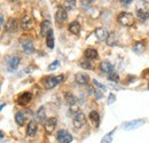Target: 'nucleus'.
I'll list each match as a JSON object with an SVG mask.
<instances>
[{
    "label": "nucleus",
    "mask_w": 149,
    "mask_h": 143,
    "mask_svg": "<svg viewBox=\"0 0 149 143\" xmlns=\"http://www.w3.org/2000/svg\"><path fill=\"white\" fill-rule=\"evenodd\" d=\"M135 13L136 16L141 21H146L149 18V1L146 0H140L135 5Z\"/></svg>",
    "instance_id": "f257e3e1"
},
{
    "label": "nucleus",
    "mask_w": 149,
    "mask_h": 143,
    "mask_svg": "<svg viewBox=\"0 0 149 143\" xmlns=\"http://www.w3.org/2000/svg\"><path fill=\"white\" fill-rule=\"evenodd\" d=\"M90 119H91L96 126H99V123H100V116H99L97 111H91V112H90Z\"/></svg>",
    "instance_id": "c85d7f7f"
},
{
    "label": "nucleus",
    "mask_w": 149,
    "mask_h": 143,
    "mask_svg": "<svg viewBox=\"0 0 149 143\" xmlns=\"http://www.w3.org/2000/svg\"><path fill=\"white\" fill-rule=\"evenodd\" d=\"M26 120H28V118H26L24 112H17L15 115V121H16V124L19 126H24V124L26 123Z\"/></svg>",
    "instance_id": "412c9836"
},
{
    "label": "nucleus",
    "mask_w": 149,
    "mask_h": 143,
    "mask_svg": "<svg viewBox=\"0 0 149 143\" xmlns=\"http://www.w3.org/2000/svg\"><path fill=\"white\" fill-rule=\"evenodd\" d=\"M145 124H146V120H143V119H134V120H131L127 123H124L123 127L125 131H132V129L139 128L140 126L145 125Z\"/></svg>",
    "instance_id": "6e6552de"
},
{
    "label": "nucleus",
    "mask_w": 149,
    "mask_h": 143,
    "mask_svg": "<svg viewBox=\"0 0 149 143\" xmlns=\"http://www.w3.org/2000/svg\"><path fill=\"white\" fill-rule=\"evenodd\" d=\"M110 87L113 88V90H123V87H118V86H116V85H110Z\"/></svg>",
    "instance_id": "e433bc0d"
},
{
    "label": "nucleus",
    "mask_w": 149,
    "mask_h": 143,
    "mask_svg": "<svg viewBox=\"0 0 149 143\" xmlns=\"http://www.w3.org/2000/svg\"><path fill=\"white\" fill-rule=\"evenodd\" d=\"M148 90H149V85H148Z\"/></svg>",
    "instance_id": "a19ab883"
},
{
    "label": "nucleus",
    "mask_w": 149,
    "mask_h": 143,
    "mask_svg": "<svg viewBox=\"0 0 149 143\" xmlns=\"http://www.w3.org/2000/svg\"><path fill=\"white\" fill-rule=\"evenodd\" d=\"M46 44H47V47L48 48H54V36H53V31H51L47 37H46Z\"/></svg>",
    "instance_id": "a878e982"
},
{
    "label": "nucleus",
    "mask_w": 149,
    "mask_h": 143,
    "mask_svg": "<svg viewBox=\"0 0 149 143\" xmlns=\"http://www.w3.org/2000/svg\"><path fill=\"white\" fill-rule=\"evenodd\" d=\"M100 70L103 72V73H110L113 71V67L110 62L108 61H102L100 63Z\"/></svg>",
    "instance_id": "f3484780"
},
{
    "label": "nucleus",
    "mask_w": 149,
    "mask_h": 143,
    "mask_svg": "<svg viewBox=\"0 0 149 143\" xmlns=\"http://www.w3.org/2000/svg\"><path fill=\"white\" fill-rule=\"evenodd\" d=\"M80 24H79V22L78 21H74V22H71L70 24H69V26H68V30H69V32H71L72 35H78L79 32H80Z\"/></svg>",
    "instance_id": "6ab92c4d"
},
{
    "label": "nucleus",
    "mask_w": 149,
    "mask_h": 143,
    "mask_svg": "<svg viewBox=\"0 0 149 143\" xmlns=\"http://www.w3.org/2000/svg\"><path fill=\"white\" fill-rule=\"evenodd\" d=\"M94 95H95V97H96L97 100H100V99H102V97H103V94L101 93V90H99L94 92Z\"/></svg>",
    "instance_id": "c9c22d12"
},
{
    "label": "nucleus",
    "mask_w": 149,
    "mask_h": 143,
    "mask_svg": "<svg viewBox=\"0 0 149 143\" xmlns=\"http://www.w3.org/2000/svg\"><path fill=\"white\" fill-rule=\"evenodd\" d=\"M132 0H120V2L122 3H130Z\"/></svg>",
    "instance_id": "4c0bfd02"
},
{
    "label": "nucleus",
    "mask_w": 149,
    "mask_h": 143,
    "mask_svg": "<svg viewBox=\"0 0 149 143\" xmlns=\"http://www.w3.org/2000/svg\"><path fill=\"white\" fill-rule=\"evenodd\" d=\"M0 18H1L0 21H1V25H2V24H3V15H2V14H1V16H0Z\"/></svg>",
    "instance_id": "58836bf2"
},
{
    "label": "nucleus",
    "mask_w": 149,
    "mask_h": 143,
    "mask_svg": "<svg viewBox=\"0 0 149 143\" xmlns=\"http://www.w3.org/2000/svg\"><path fill=\"white\" fill-rule=\"evenodd\" d=\"M145 48H146V46H145V42H143V41H138V42H135V44H134L133 51H134L135 53L141 54L142 52H143V51H145Z\"/></svg>",
    "instance_id": "5701e85b"
},
{
    "label": "nucleus",
    "mask_w": 149,
    "mask_h": 143,
    "mask_svg": "<svg viewBox=\"0 0 149 143\" xmlns=\"http://www.w3.org/2000/svg\"><path fill=\"white\" fill-rule=\"evenodd\" d=\"M56 140L58 143H70L72 141V135L65 129H60L56 134Z\"/></svg>",
    "instance_id": "20e7f679"
},
{
    "label": "nucleus",
    "mask_w": 149,
    "mask_h": 143,
    "mask_svg": "<svg viewBox=\"0 0 149 143\" xmlns=\"http://www.w3.org/2000/svg\"><path fill=\"white\" fill-rule=\"evenodd\" d=\"M56 124H57V119H56L55 117H52V118L46 119V121L44 123L46 132H47V133H52V132L55 129Z\"/></svg>",
    "instance_id": "4468645a"
},
{
    "label": "nucleus",
    "mask_w": 149,
    "mask_h": 143,
    "mask_svg": "<svg viewBox=\"0 0 149 143\" xmlns=\"http://www.w3.org/2000/svg\"><path fill=\"white\" fill-rule=\"evenodd\" d=\"M74 5H76V1L74 0H68V1H65V3H64V6H65V9H68V10H72L74 8Z\"/></svg>",
    "instance_id": "7c9ffc66"
},
{
    "label": "nucleus",
    "mask_w": 149,
    "mask_h": 143,
    "mask_svg": "<svg viewBox=\"0 0 149 143\" xmlns=\"http://www.w3.org/2000/svg\"><path fill=\"white\" fill-rule=\"evenodd\" d=\"M37 119L40 123H45L46 121V115H45V108L40 107L37 111Z\"/></svg>",
    "instance_id": "393cba45"
},
{
    "label": "nucleus",
    "mask_w": 149,
    "mask_h": 143,
    "mask_svg": "<svg viewBox=\"0 0 149 143\" xmlns=\"http://www.w3.org/2000/svg\"><path fill=\"white\" fill-rule=\"evenodd\" d=\"M108 79H109L110 81H113V83H118V81H119V77H118V74L115 71L110 72V73L108 74Z\"/></svg>",
    "instance_id": "c756f323"
},
{
    "label": "nucleus",
    "mask_w": 149,
    "mask_h": 143,
    "mask_svg": "<svg viewBox=\"0 0 149 143\" xmlns=\"http://www.w3.org/2000/svg\"><path fill=\"white\" fill-rule=\"evenodd\" d=\"M19 65V57L17 56H9L7 58V70L9 72H15Z\"/></svg>",
    "instance_id": "0eeeda50"
},
{
    "label": "nucleus",
    "mask_w": 149,
    "mask_h": 143,
    "mask_svg": "<svg viewBox=\"0 0 149 143\" xmlns=\"http://www.w3.org/2000/svg\"><path fill=\"white\" fill-rule=\"evenodd\" d=\"M115 101H116V96H115L113 94H110V95H109V97H108V102H107V103L110 106V104H112Z\"/></svg>",
    "instance_id": "f704fd0d"
},
{
    "label": "nucleus",
    "mask_w": 149,
    "mask_h": 143,
    "mask_svg": "<svg viewBox=\"0 0 149 143\" xmlns=\"http://www.w3.org/2000/svg\"><path fill=\"white\" fill-rule=\"evenodd\" d=\"M93 84H94V86H95L96 88H100V90H107V87H106L104 85L100 84V83H99L97 80H95V79L93 80Z\"/></svg>",
    "instance_id": "473e14b6"
},
{
    "label": "nucleus",
    "mask_w": 149,
    "mask_h": 143,
    "mask_svg": "<svg viewBox=\"0 0 149 143\" xmlns=\"http://www.w3.org/2000/svg\"><path fill=\"white\" fill-rule=\"evenodd\" d=\"M21 45L22 48L24 51V53L30 55L35 52V46H33V41L31 39H22L21 40Z\"/></svg>",
    "instance_id": "1a4fd4ad"
},
{
    "label": "nucleus",
    "mask_w": 149,
    "mask_h": 143,
    "mask_svg": "<svg viewBox=\"0 0 149 143\" xmlns=\"http://www.w3.org/2000/svg\"><path fill=\"white\" fill-rule=\"evenodd\" d=\"M95 37H96V39L99 40V41H103V40H107V38L109 36V33H108V31L104 29V28H97L96 30H95Z\"/></svg>",
    "instance_id": "dca6fc26"
},
{
    "label": "nucleus",
    "mask_w": 149,
    "mask_h": 143,
    "mask_svg": "<svg viewBox=\"0 0 149 143\" xmlns=\"http://www.w3.org/2000/svg\"><path fill=\"white\" fill-rule=\"evenodd\" d=\"M115 132H116V127L112 129L111 132H109L108 134H106L104 136H103V139H102V141H101V143H111L112 141V136H113V134H115Z\"/></svg>",
    "instance_id": "bb28decb"
},
{
    "label": "nucleus",
    "mask_w": 149,
    "mask_h": 143,
    "mask_svg": "<svg viewBox=\"0 0 149 143\" xmlns=\"http://www.w3.org/2000/svg\"><path fill=\"white\" fill-rule=\"evenodd\" d=\"M84 56L87 57L88 60H96V58L99 57V53H97V51L94 49V48H87V49H85V52H84Z\"/></svg>",
    "instance_id": "aec40b11"
},
{
    "label": "nucleus",
    "mask_w": 149,
    "mask_h": 143,
    "mask_svg": "<svg viewBox=\"0 0 149 143\" xmlns=\"http://www.w3.org/2000/svg\"><path fill=\"white\" fill-rule=\"evenodd\" d=\"M68 18V14H67V9L64 7H58L55 13V21L58 24H63Z\"/></svg>",
    "instance_id": "9d476101"
},
{
    "label": "nucleus",
    "mask_w": 149,
    "mask_h": 143,
    "mask_svg": "<svg viewBox=\"0 0 149 143\" xmlns=\"http://www.w3.org/2000/svg\"><path fill=\"white\" fill-rule=\"evenodd\" d=\"M60 67V62L58 61H54L53 63H51V65L48 67V71H54Z\"/></svg>",
    "instance_id": "2f4dec72"
},
{
    "label": "nucleus",
    "mask_w": 149,
    "mask_h": 143,
    "mask_svg": "<svg viewBox=\"0 0 149 143\" xmlns=\"http://www.w3.org/2000/svg\"><path fill=\"white\" fill-rule=\"evenodd\" d=\"M79 65H80L83 69H88V70H92V69H93V64L90 62V60H88L87 57H85V58L80 60Z\"/></svg>",
    "instance_id": "4be33fe9"
},
{
    "label": "nucleus",
    "mask_w": 149,
    "mask_h": 143,
    "mask_svg": "<svg viewBox=\"0 0 149 143\" xmlns=\"http://www.w3.org/2000/svg\"><path fill=\"white\" fill-rule=\"evenodd\" d=\"M37 133V121L36 120H31L28 124V128H26V135L28 136H33Z\"/></svg>",
    "instance_id": "a211bd4d"
},
{
    "label": "nucleus",
    "mask_w": 149,
    "mask_h": 143,
    "mask_svg": "<svg viewBox=\"0 0 149 143\" xmlns=\"http://www.w3.org/2000/svg\"><path fill=\"white\" fill-rule=\"evenodd\" d=\"M5 30L8 32H15L17 30V19L14 17L9 18L5 25Z\"/></svg>",
    "instance_id": "2eb2a0df"
},
{
    "label": "nucleus",
    "mask_w": 149,
    "mask_h": 143,
    "mask_svg": "<svg viewBox=\"0 0 149 143\" xmlns=\"http://www.w3.org/2000/svg\"><path fill=\"white\" fill-rule=\"evenodd\" d=\"M33 24H35L33 18L31 17L30 15H28V14L23 15L22 18H21V28H22L23 30H25V31L31 30L32 26H33Z\"/></svg>",
    "instance_id": "423d86ee"
},
{
    "label": "nucleus",
    "mask_w": 149,
    "mask_h": 143,
    "mask_svg": "<svg viewBox=\"0 0 149 143\" xmlns=\"http://www.w3.org/2000/svg\"><path fill=\"white\" fill-rule=\"evenodd\" d=\"M79 1H80L81 6H84V7H88V6H91V5L93 3L95 0H79Z\"/></svg>",
    "instance_id": "72a5a7b5"
},
{
    "label": "nucleus",
    "mask_w": 149,
    "mask_h": 143,
    "mask_svg": "<svg viewBox=\"0 0 149 143\" xmlns=\"http://www.w3.org/2000/svg\"><path fill=\"white\" fill-rule=\"evenodd\" d=\"M64 97H65L67 103L70 104V106H74V104L77 103V97L74 96V94H71V93H65Z\"/></svg>",
    "instance_id": "b1692460"
},
{
    "label": "nucleus",
    "mask_w": 149,
    "mask_h": 143,
    "mask_svg": "<svg viewBox=\"0 0 149 143\" xmlns=\"http://www.w3.org/2000/svg\"><path fill=\"white\" fill-rule=\"evenodd\" d=\"M117 21L123 25V26H132L134 25V16L131 13H126V12H122L118 17Z\"/></svg>",
    "instance_id": "7ed1b4c3"
},
{
    "label": "nucleus",
    "mask_w": 149,
    "mask_h": 143,
    "mask_svg": "<svg viewBox=\"0 0 149 143\" xmlns=\"http://www.w3.org/2000/svg\"><path fill=\"white\" fill-rule=\"evenodd\" d=\"M32 94L30 93V92H23V93H21L19 96H17V104L21 106V107H25V106H28L31 101H32Z\"/></svg>",
    "instance_id": "39448f33"
},
{
    "label": "nucleus",
    "mask_w": 149,
    "mask_h": 143,
    "mask_svg": "<svg viewBox=\"0 0 149 143\" xmlns=\"http://www.w3.org/2000/svg\"><path fill=\"white\" fill-rule=\"evenodd\" d=\"M72 123H74V128H77V129H78V128H81L83 126L86 124V116H85L83 112H78L74 117Z\"/></svg>",
    "instance_id": "9b49d317"
},
{
    "label": "nucleus",
    "mask_w": 149,
    "mask_h": 143,
    "mask_svg": "<svg viewBox=\"0 0 149 143\" xmlns=\"http://www.w3.org/2000/svg\"><path fill=\"white\" fill-rule=\"evenodd\" d=\"M64 79L63 74H58V76H47L45 77L41 81L44 84V87L46 90H53L54 87H56L60 83H62Z\"/></svg>",
    "instance_id": "f03ea898"
},
{
    "label": "nucleus",
    "mask_w": 149,
    "mask_h": 143,
    "mask_svg": "<svg viewBox=\"0 0 149 143\" xmlns=\"http://www.w3.org/2000/svg\"><path fill=\"white\" fill-rule=\"evenodd\" d=\"M8 1H15V0H8Z\"/></svg>",
    "instance_id": "ea45409f"
},
{
    "label": "nucleus",
    "mask_w": 149,
    "mask_h": 143,
    "mask_svg": "<svg viewBox=\"0 0 149 143\" xmlns=\"http://www.w3.org/2000/svg\"><path fill=\"white\" fill-rule=\"evenodd\" d=\"M52 31V23L48 19H45L40 24V35L41 37H47V35Z\"/></svg>",
    "instance_id": "f8f14e48"
},
{
    "label": "nucleus",
    "mask_w": 149,
    "mask_h": 143,
    "mask_svg": "<svg viewBox=\"0 0 149 143\" xmlns=\"http://www.w3.org/2000/svg\"><path fill=\"white\" fill-rule=\"evenodd\" d=\"M116 44H117L116 35L115 33H109V36L107 38V45L110 46V47H113V46H116Z\"/></svg>",
    "instance_id": "cd10ccee"
},
{
    "label": "nucleus",
    "mask_w": 149,
    "mask_h": 143,
    "mask_svg": "<svg viewBox=\"0 0 149 143\" xmlns=\"http://www.w3.org/2000/svg\"><path fill=\"white\" fill-rule=\"evenodd\" d=\"M74 80H76V83H77L78 85H87V84L90 83V76L86 74V73L79 72V73H76Z\"/></svg>",
    "instance_id": "ddd939ff"
}]
</instances>
